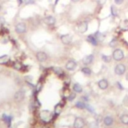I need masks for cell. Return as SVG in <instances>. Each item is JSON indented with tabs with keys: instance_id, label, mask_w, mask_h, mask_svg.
Returning a JSON list of instances; mask_svg holds the SVG:
<instances>
[{
	"instance_id": "cell-19",
	"label": "cell",
	"mask_w": 128,
	"mask_h": 128,
	"mask_svg": "<svg viewBox=\"0 0 128 128\" xmlns=\"http://www.w3.org/2000/svg\"><path fill=\"white\" fill-rule=\"evenodd\" d=\"M95 37H96V39L99 41V42H101V41H103L104 40V38H105V36H104V34H102L101 32H99V31H97V32H95L94 34H93Z\"/></svg>"
},
{
	"instance_id": "cell-35",
	"label": "cell",
	"mask_w": 128,
	"mask_h": 128,
	"mask_svg": "<svg viewBox=\"0 0 128 128\" xmlns=\"http://www.w3.org/2000/svg\"><path fill=\"white\" fill-rule=\"evenodd\" d=\"M71 2H73V3H77L78 1H80V0H70Z\"/></svg>"
},
{
	"instance_id": "cell-33",
	"label": "cell",
	"mask_w": 128,
	"mask_h": 128,
	"mask_svg": "<svg viewBox=\"0 0 128 128\" xmlns=\"http://www.w3.org/2000/svg\"><path fill=\"white\" fill-rule=\"evenodd\" d=\"M17 3H18V5H22V4H24V0H17Z\"/></svg>"
},
{
	"instance_id": "cell-3",
	"label": "cell",
	"mask_w": 128,
	"mask_h": 128,
	"mask_svg": "<svg viewBox=\"0 0 128 128\" xmlns=\"http://www.w3.org/2000/svg\"><path fill=\"white\" fill-rule=\"evenodd\" d=\"M114 72H115V74L116 75H118V76H121V75H123L125 72H126V67H125V65L124 64H117L116 66H115V68H114Z\"/></svg>"
},
{
	"instance_id": "cell-32",
	"label": "cell",
	"mask_w": 128,
	"mask_h": 128,
	"mask_svg": "<svg viewBox=\"0 0 128 128\" xmlns=\"http://www.w3.org/2000/svg\"><path fill=\"white\" fill-rule=\"evenodd\" d=\"M114 3L115 5H121L124 3V0H114Z\"/></svg>"
},
{
	"instance_id": "cell-4",
	"label": "cell",
	"mask_w": 128,
	"mask_h": 128,
	"mask_svg": "<svg viewBox=\"0 0 128 128\" xmlns=\"http://www.w3.org/2000/svg\"><path fill=\"white\" fill-rule=\"evenodd\" d=\"M60 40H61V42H62L63 44L68 45V44H70V43L72 42L73 37H72V35H71V34H64V35H61Z\"/></svg>"
},
{
	"instance_id": "cell-17",
	"label": "cell",
	"mask_w": 128,
	"mask_h": 128,
	"mask_svg": "<svg viewBox=\"0 0 128 128\" xmlns=\"http://www.w3.org/2000/svg\"><path fill=\"white\" fill-rule=\"evenodd\" d=\"M9 61H10V57L8 55H2V56H0V64L1 65L7 64Z\"/></svg>"
},
{
	"instance_id": "cell-10",
	"label": "cell",
	"mask_w": 128,
	"mask_h": 128,
	"mask_svg": "<svg viewBox=\"0 0 128 128\" xmlns=\"http://www.w3.org/2000/svg\"><path fill=\"white\" fill-rule=\"evenodd\" d=\"M86 40H87V42H89V43H90L91 45H93V46H97L98 43H99V41L96 39V37H95L93 34L88 35L87 38H86Z\"/></svg>"
},
{
	"instance_id": "cell-34",
	"label": "cell",
	"mask_w": 128,
	"mask_h": 128,
	"mask_svg": "<svg viewBox=\"0 0 128 128\" xmlns=\"http://www.w3.org/2000/svg\"><path fill=\"white\" fill-rule=\"evenodd\" d=\"M117 86H118V87H119V89H121V90H123V89H124V88H123V86H122L119 82H117Z\"/></svg>"
},
{
	"instance_id": "cell-26",
	"label": "cell",
	"mask_w": 128,
	"mask_h": 128,
	"mask_svg": "<svg viewBox=\"0 0 128 128\" xmlns=\"http://www.w3.org/2000/svg\"><path fill=\"white\" fill-rule=\"evenodd\" d=\"M75 98H76V93L73 91L72 93L69 94V96H68V100H69V101H72V100H74Z\"/></svg>"
},
{
	"instance_id": "cell-27",
	"label": "cell",
	"mask_w": 128,
	"mask_h": 128,
	"mask_svg": "<svg viewBox=\"0 0 128 128\" xmlns=\"http://www.w3.org/2000/svg\"><path fill=\"white\" fill-rule=\"evenodd\" d=\"M35 0H24V4L25 5H34L35 4Z\"/></svg>"
},
{
	"instance_id": "cell-31",
	"label": "cell",
	"mask_w": 128,
	"mask_h": 128,
	"mask_svg": "<svg viewBox=\"0 0 128 128\" xmlns=\"http://www.w3.org/2000/svg\"><path fill=\"white\" fill-rule=\"evenodd\" d=\"M106 1L107 0H97V4L100 5V6H102V5H104L106 3Z\"/></svg>"
},
{
	"instance_id": "cell-15",
	"label": "cell",
	"mask_w": 128,
	"mask_h": 128,
	"mask_svg": "<svg viewBox=\"0 0 128 128\" xmlns=\"http://www.w3.org/2000/svg\"><path fill=\"white\" fill-rule=\"evenodd\" d=\"M110 11H111V15L113 17H118L119 16V11L117 9V7L115 5H111L110 6Z\"/></svg>"
},
{
	"instance_id": "cell-14",
	"label": "cell",
	"mask_w": 128,
	"mask_h": 128,
	"mask_svg": "<svg viewBox=\"0 0 128 128\" xmlns=\"http://www.w3.org/2000/svg\"><path fill=\"white\" fill-rule=\"evenodd\" d=\"M113 122H114V120H113V118L111 116H105L103 118V123H104L105 126H108L109 127V126H111L113 124Z\"/></svg>"
},
{
	"instance_id": "cell-22",
	"label": "cell",
	"mask_w": 128,
	"mask_h": 128,
	"mask_svg": "<svg viewBox=\"0 0 128 128\" xmlns=\"http://www.w3.org/2000/svg\"><path fill=\"white\" fill-rule=\"evenodd\" d=\"M86 103L85 102H83V101H78V102H76V104H75V106L77 107V108H80V109H84V108H86Z\"/></svg>"
},
{
	"instance_id": "cell-9",
	"label": "cell",
	"mask_w": 128,
	"mask_h": 128,
	"mask_svg": "<svg viewBox=\"0 0 128 128\" xmlns=\"http://www.w3.org/2000/svg\"><path fill=\"white\" fill-rule=\"evenodd\" d=\"M88 29V23L86 21H81L79 24H78V30L80 33H85Z\"/></svg>"
},
{
	"instance_id": "cell-8",
	"label": "cell",
	"mask_w": 128,
	"mask_h": 128,
	"mask_svg": "<svg viewBox=\"0 0 128 128\" xmlns=\"http://www.w3.org/2000/svg\"><path fill=\"white\" fill-rule=\"evenodd\" d=\"M44 22L45 24H47L48 26H54L55 23H56V18L52 15H48L44 18Z\"/></svg>"
},
{
	"instance_id": "cell-5",
	"label": "cell",
	"mask_w": 128,
	"mask_h": 128,
	"mask_svg": "<svg viewBox=\"0 0 128 128\" xmlns=\"http://www.w3.org/2000/svg\"><path fill=\"white\" fill-rule=\"evenodd\" d=\"M76 67H77V62H76L74 59L68 60V61L66 62V64H65V68H66L67 70H69V71H73Z\"/></svg>"
},
{
	"instance_id": "cell-12",
	"label": "cell",
	"mask_w": 128,
	"mask_h": 128,
	"mask_svg": "<svg viewBox=\"0 0 128 128\" xmlns=\"http://www.w3.org/2000/svg\"><path fill=\"white\" fill-rule=\"evenodd\" d=\"M108 85H109V83H108L107 79H105V78H103V79H101V80L98 81V87L100 89H102V90L107 89L108 88Z\"/></svg>"
},
{
	"instance_id": "cell-36",
	"label": "cell",
	"mask_w": 128,
	"mask_h": 128,
	"mask_svg": "<svg viewBox=\"0 0 128 128\" xmlns=\"http://www.w3.org/2000/svg\"><path fill=\"white\" fill-rule=\"evenodd\" d=\"M58 1H59V0H55V3H54V4H55V5H56V4H57V3H58Z\"/></svg>"
},
{
	"instance_id": "cell-16",
	"label": "cell",
	"mask_w": 128,
	"mask_h": 128,
	"mask_svg": "<svg viewBox=\"0 0 128 128\" xmlns=\"http://www.w3.org/2000/svg\"><path fill=\"white\" fill-rule=\"evenodd\" d=\"M72 89H73V91H74L75 93H81V92L83 91V88H82V86H81L79 83H74Z\"/></svg>"
},
{
	"instance_id": "cell-29",
	"label": "cell",
	"mask_w": 128,
	"mask_h": 128,
	"mask_svg": "<svg viewBox=\"0 0 128 128\" xmlns=\"http://www.w3.org/2000/svg\"><path fill=\"white\" fill-rule=\"evenodd\" d=\"M123 30H127L128 29V20H125L124 22H123V25H122V27H121Z\"/></svg>"
},
{
	"instance_id": "cell-21",
	"label": "cell",
	"mask_w": 128,
	"mask_h": 128,
	"mask_svg": "<svg viewBox=\"0 0 128 128\" xmlns=\"http://www.w3.org/2000/svg\"><path fill=\"white\" fill-rule=\"evenodd\" d=\"M52 70H53V72H54L55 74H57V75H59V76L63 75V70H62V68H60V67H53Z\"/></svg>"
},
{
	"instance_id": "cell-18",
	"label": "cell",
	"mask_w": 128,
	"mask_h": 128,
	"mask_svg": "<svg viewBox=\"0 0 128 128\" xmlns=\"http://www.w3.org/2000/svg\"><path fill=\"white\" fill-rule=\"evenodd\" d=\"M81 72H82L84 75H86V76H90V75L92 74V70H91L88 66H85V67L81 68Z\"/></svg>"
},
{
	"instance_id": "cell-13",
	"label": "cell",
	"mask_w": 128,
	"mask_h": 128,
	"mask_svg": "<svg viewBox=\"0 0 128 128\" xmlns=\"http://www.w3.org/2000/svg\"><path fill=\"white\" fill-rule=\"evenodd\" d=\"M93 59H94V55H93V54H89V55H86V56L82 59V62H83V64H85V65H89V64H91V63L93 62Z\"/></svg>"
},
{
	"instance_id": "cell-37",
	"label": "cell",
	"mask_w": 128,
	"mask_h": 128,
	"mask_svg": "<svg viewBox=\"0 0 128 128\" xmlns=\"http://www.w3.org/2000/svg\"><path fill=\"white\" fill-rule=\"evenodd\" d=\"M1 10H2V5L0 4V12H1Z\"/></svg>"
},
{
	"instance_id": "cell-2",
	"label": "cell",
	"mask_w": 128,
	"mask_h": 128,
	"mask_svg": "<svg viewBox=\"0 0 128 128\" xmlns=\"http://www.w3.org/2000/svg\"><path fill=\"white\" fill-rule=\"evenodd\" d=\"M112 58L115 61H121V60H123V58H124V52H123V50L118 49V48L115 49L113 51V53H112Z\"/></svg>"
},
{
	"instance_id": "cell-11",
	"label": "cell",
	"mask_w": 128,
	"mask_h": 128,
	"mask_svg": "<svg viewBox=\"0 0 128 128\" xmlns=\"http://www.w3.org/2000/svg\"><path fill=\"white\" fill-rule=\"evenodd\" d=\"M24 96H25V92L23 90H18L15 94H14V99L15 101H22L24 99Z\"/></svg>"
},
{
	"instance_id": "cell-24",
	"label": "cell",
	"mask_w": 128,
	"mask_h": 128,
	"mask_svg": "<svg viewBox=\"0 0 128 128\" xmlns=\"http://www.w3.org/2000/svg\"><path fill=\"white\" fill-rule=\"evenodd\" d=\"M117 43H118V42H117V39H116V38H113V39L110 41L109 46H110V47H115V46L117 45Z\"/></svg>"
},
{
	"instance_id": "cell-25",
	"label": "cell",
	"mask_w": 128,
	"mask_h": 128,
	"mask_svg": "<svg viewBox=\"0 0 128 128\" xmlns=\"http://www.w3.org/2000/svg\"><path fill=\"white\" fill-rule=\"evenodd\" d=\"M13 67H14L15 69H17V70H21V69H22V64L19 63V62H15V63L13 64Z\"/></svg>"
},
{
	"instance_id": "cell-1",
	"label": "cell",
	"mask_w": 128,
	"mask_h": 128,
	"mask_svg": "<svg viewBox=\"0 0 128 128\" xmlns=\"http://www.w3.org/2000/svg\"><path fill=\"white\" fill-rule=\"evenodd\" d=\"M14 30L17 34H24L27 32V25L25 22H17L14 26Z\"/></svg>"
},
{
	"instance_id": "cell-28",
	"label": "cell",
	"mask_w": 128,
	"mask_h": 128,
	"mask_svg": "<svg viewBox=\"0 0 128 128\" xmlns=\"http://www.w3.org/2000/svg\"><path fill=\"white\" fill-rule=\"evenodd\" d=\"M60 112H61V105H59V104H58V105H56V106H55V114H56V115H58Z\"/></svg>"
},
{
	"instance_id": "cell-30",
	"label": "cell",
	"mask_w": 128,
	"mask_h": 128,
	"mask_svg": "<svg viewBox=\"0 0 128 128\" xmlns=\"http://www.w3.org/2000/svg\"><path fill=\"white\" fill-rule=\"evenodd\" d=\"M97 127H98V124H97L96 121H94V122L89 124V128H97Z\"/></svg>"
},
{
	"instance_id": "cell-20",
	"label": "cell",
	"mask_w": 128,
	"mask_h": 128,
	"mask_svg": "<svg viewBox=\"0 0 128 128\" xmlns=\"http://www.w3.org/2000/svg\"><path fill=\"white\" fill-rule=\"evenodd\" d=\"M120 121L125 124V125H128V114H123L120 116Z\"/></svg>"
},
{
	"instance_id": "cell-38",
	"label": "cell",
	"mask_w": 128,
	"mask_h": 128,
	"mask_svg": "<svg viewBox=\"0 0 128 128\" xmlns=\"http://www.w3.org/2000/svg\"><path fill=\"white\" fill-rule=\"evenodd\" d=\"M126 79H127V80H128V73H127V74H126Z\"/></svg>"
},
{
	"instance_id": "cell-7",
	"label": "cell",
	"mask_w": 128,
	"mask_h": 128,
	"mask_svg": "<svg viewBox=\"0 0 128 128\" xmlns=\"http://www.w3.org/2000/svg\"><path fill=\"white\" fill-rule=\"evenodd\" d=\"M36 59L39 62H45L48 59V55L45 52H43V51H38L36 53Z\"/></svg>"
},
{
	"instance_id": "cell-23",
	"label": "cell",
	"mask_w": 128,
	"mask_h": 128,
	"mask_svg": "<svg viewBox=\"0 0 128 128\" xmlns=\"http://www.w3.org/2000/svg\"><path fill=\"white\" fill-rule=\"evenodd\" d=\"M111 58H112V56H109V55H105V54H102V55H101V59H102L104 62H106V63L110 62V61H111Z\"/></svg>"
},
{
	"instance_id": "cell-6",
	"label": "cell",
	"mask_w": 128,
	"mask_h": 128,
	"mask_svg": "<svg viewBox=\"0 0 128 128\" xmlns=\"http://www.w3.org/2000/svg\"><path fill=\"white\" fill-rule=\"evenodd\" d=\"M85 126V121L82 117H77L75 118L74 120V124H73V127L74 128H83Z\"/></svg>"
}]
</instances>
